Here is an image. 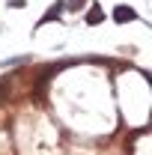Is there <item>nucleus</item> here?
I'll list each match as a JSON object with an SVG mask.
<instances>
[{
    "label": "nucleus",
    "instance_id": "nucleus-1",
    "mask_svg": "<svg viewBox=\"0 0 152 155\" xmlns=\"http://www.w3.org/2000/svg\"><path fill=\"white\" fill-rule=\"evenodd\" d=\"M114 18H116V21H134V18H137V12H134V9H128V6H116Z\"/></svg>",
    "mask_w": 152,
    "mask_h": 155
},
{
    "label": "nucleus",
    "instance_id": "nucleus-2",
    "mask_svg": "<svg viewBox=\"0 0 152 155\" xmlns=\"http://www.w3.org/2000/svg\"><path fill=\"white\" fill-rule=\"evenodd\" d=\"M101 18H104V12H101V9H90V15H87L90 24H101Z\"/></svg>",
    "mask_w": 152,
    "mask_h": 155
},
{
    "label": "nucleus",
    "instance_id": "nucleus-3",
    "mask_svg": "<svg viewBox=\"0 0 152 155\" xmlns=\"http://www.w3.org/2000/svg\"><path fill=\"white\" fill-rule=\"evenodd\" d=\"M81 3L84 0H69V9H81Z\"/></svg>",
    "mask_w": 152,
    "mask_h": 155
}]
</instances>
